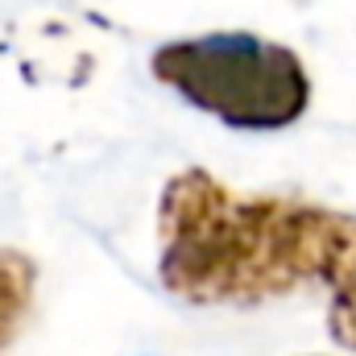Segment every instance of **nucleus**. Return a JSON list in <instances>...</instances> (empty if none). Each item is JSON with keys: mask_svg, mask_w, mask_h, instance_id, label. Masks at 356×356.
Listing matches in <instances>:
<instances>
[{"mask_svg": "<svg viewBox=\"0 0 356 356\" xmlns=\"http://www.w3.org/2000/svg\"><path fill=\"white\" fill-rule=\"evenodd\" d=\"M33 302V266L17 249H0V353L13 344Z\"/></svg>", "mask_w": 356, "mask_h": 356, "instance_id": "3", "label": "nucleus"}, {"mask_svg": "<svg viewBox=\"0 0 356 356\" xmlns=\"http://www.w3.org/2000/svg\"><path fill=\"white\" fill-rule=\"evenodd\" d=\"M149 71L199 112L232 129H286L311 104V79L294 50L257 33H203L154 50Z\"/></svg>", "mask_w": 356, "mask_h": 356, "instance_id": "2", "label": "nucleus"}, {"mask_svg": "<svg viewBox=\"0 0 356 356\" xmlns=\"http://www.w3.org/2000/svg\"><path fill=\"white\" fill-rule=\"evenodd\" d=\"M162 286L186 302L257 307L302 282L332 294V340L356 353V216L241 195L207 170H182L158 203Z\"/></svg>", "mask_w": 356, "mask_h": 356, "instance_id": "1", "label": "nucleus"}]
</instances>
